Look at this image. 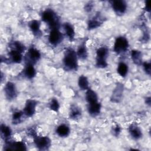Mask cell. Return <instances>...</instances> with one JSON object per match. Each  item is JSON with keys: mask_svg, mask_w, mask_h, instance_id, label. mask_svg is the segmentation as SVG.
Wrapping results in <instances>:
<instances>
[{"mask_svg": "<svg viewBox=\"0 0 151 151\" xmlns=\"http://www.w3.org/2000/svg\"><path fill=\"white\" fill-rule=\"evenodd\" d=\"M64 39L63 34L60 31L59 29H51L48 35V42L53 46L60 44Z\"/></svg>", "mask_w": 151, "mask_h": 151, "instance_id": "ba28073f", "label": "cell"}, {"mask_svg": "<svg viewBox=\"0 0 151 151\" xmlns=\"http://www.w3.org/2000/svg\"><path fill=\"white\" fill-rule=\"evenodd\" d=\"M41 19L47 23L49 28L52 29H59L60 19L57 14L52 9H46L41 14Z\"/></svg>", "mask_w": 151, "mask_h": 151, "instance_id": "7a4b0ae2", "label": "cell"}, {"mask_svg": "<svg viewBox=\"0 0 151 151\" xmlns=\"http://www.w3.org/2000/svg\"><path fill=\"white\" fill-rule=\"evenodd\" d=\"M104 21L103 17L98 12L93 18L88 20L87 22L88 29L91 30L93 29H96L100 27Z\"/></svg>", "mask_w": 151, "mask_h": 151, "instance_id": "4fadbf2b", "label": "cell"}, {"mask_svg": "<svg viewBox=\"0 0 151 151\" xmlns=\"http://www.w3.org/2000/svg\"><path fill=\"white\" fill-rule=\"evenodd\" d=\"M63 28L67 38L71 41H73L75 37V30L73 25L70 22H65L63 24Z\"/></svg>", "mask_w": 151, "mask_h": 151, "instance_id": "44dd1931", "label": "cell"}, {"mask_svg": "<svg viewBox=\"0 0 151 151\" xmlns=\"http://www.w3.org/2000/svg\"><path fill=\"white\" fill-rule=\"evenodd\" d=\"M81 113L82 112L80 107L76 105H71L69 111V117L71 119L76 120L80 118Z\"/></svg>", "mask_w": 151, "mask_h": 151, "instance_id": "cb8c5ba5", "label": "cell"}, {"mask_svg": "<svg viewBox=\"0 0 151 151\" xmlns=\"http://www.w3.org/2000/svg\"><path fill=\"white\" fill-rule=\"evenodd\" d=\"M128 132L130 136L134 140L140 139L143 135L140 128L135 123H132L129 126Z\"/></svg>", "mask_w": 151, "mask_h": 151, "instance_id": "e0dca14e", "label": "cell"}, {"mask_svg": "<svg viewBox=\"0 0 151 151\" xmlns=\"http://www.w3.org/2000/svg\"><path fill=\"white\" fill-rule=\"evenodd\" d=\"M93 6H94V4L93 2H91V1L88 2L84 6V10L87 12H90V11H91L92 9L93 8Z\"/></svg>", "mask_w": 151, "mask_h": 151, "instance_id": "d6a6232c", "label": "cell"}, {"mask_svg": "<svg viewBox=\"0 0 151 151\" xmlns=\"http://www.w3.org/2000/svg\"><path fill=\"white\" fill-rule=\"evenodd\" d=\"M64 69L65 71H77L78 69V57L76 51L71 48H67L64 52L63 58Z\"/></svg>", "mask_w": 151, "mask_h": 151, "instance_id": "6da1fadb", "label": "cell"}, {"mask_svg": "<svg viewBox=\"0 0 151 151\" xmlns=\"http://www.w3.org/2000/svg\"><path fill=\"white\" fill-rule=\"evenodd\" d=\"M85 99L87 103H91L98 101V96L97 93L90 88L86 90Z\"/></svg>", "mask_w": 151, "mask_h": 151, "instance_id": "d4e9b609", "label": "cell"}, {"mask_svg": "<svg viewBox=\"0 0 151 151\" xmlns=\"http://www.w3.org/2000/svg\"><path fill=\"white\" fill-rule=\"evenodd\" d=\"M145 103H146V104H147L148 106H150V97H147L145 99Z\"/></svg>", "mask_w": 151, "mask_h": 151, "instance_id": "d590c367", "label": "cell"}, {"mask_svg": "<svg viewBox=\"0 0 151 151\" xmlns=\"http://www.w3.org/2000/svg\"><path fill=\"white\" fill-rule=\"evenodd\" d=\"M24 114L23 111L21 110H15L13 112L12 115V123L14 125L18 124L21 123L24 116Z\"/></svg>", "mask_w": 151, "mask_h": 151, "instance_id": "484cf974", "label": "cell"}, {"mask_svg": "<svg viewBox=\"0 0 151 151\" xmlns=\"http://www.w3.org/2000/svg\"><path fill=\"white\" fill-rule=\"evenodd\" d=\"M56 133L61 137H67L70 133V127L65 124H61L56 129Z\"/></svg>", "mask_w": 151, "mask_h": 151, "instance_id": "7402d4cb", "label": "cell"}, {"mask_svg": "<svg viewBox=\"0 0 151 151\" xmlns=\"http://www.w3.org/2000/svg\"><path fill=\"white\" fill-rule=\"evenodd\" d=\"M37 101L34 99H28L22 110L25 116L31 117L34 116L36 111Z\"/></svg>", "mask_w": 151, "mask_h": 151, "instance_id": "30bf717a", "label": "cell"}, {"mask_svg": "<svg viewBox=\"0 0 151 151\" xmlns=\"http://www.w3.org/2000/svg\"><path fill=\"white\" fill-rule=\"evenodd\" d=\"M37 71L34 65L31 64H26V65L22 71L24 77L27 79L31 80L35 77Z\"/></svg>", "mask_w": 151, "mask_h": 151, "instance_id": "ac0fdd59", "label": "cell"}, {"mask_svg": "<svg viewBox=\"0 0 151 151\" xmlns=\"http://www.w3.org/2000/svg\"><path fill=\"white\" fill-rule=\"evenodd\" d=\"M33 139L35 146L40 150H48L51 145V140L48 136H40L37 135Z\"/></svg>", "mask_w": 151, "mask_h": 151, "instance_id": "8992f818", "label": "cell"}, {"mask_svg": "<svg viewBox=\"0 0 151 151\" xmlns=\"http://www.w3.org/2000/svg\"><path fill=\"white\" fill-rule=\"evenodd\" d=\"M109 48L103 46L99 48L96 51V67L99 68H104L108 65L107 59L109 55Z\"/></svg>", "mask_w": 151, "mask_h": 151, "instance_id": "3957f363", "label": "cell"}, {"mask_svg": "<svg viewBox=\"0 0 151 151\" xmlns=\"http://www.w3.org/2000/svg\"><path fill=\"white\" fill-rule=\"evenodd\" d=\"M111 8L115 14L119 16L123 15L126 11L127 5L126 1L123 0H114L110 2Z\"/></svg>", "mask_w": 151, "mask_h": 151, "instance_id": "52a82bcc", "label": "cell"}, {"mask_svg": "<svg viewBox=\"0 0 151 151\" xmlns=\"http://www.w3.org/2000/svg\"><path fill=\"white\" fill-rule=\"evenodd\" d=\"M0 134L2 139H3L5 142L9 140L12 135V130L11 127L5 124H1Z\"/></svg>", "mask_w": 151, "mask_h": 151, "instance_id": "ffe728a7", "label": "cell"}, {"mask_svg": "<svg viewBox=\"0 0 151 151\" xmlns=\"http://www.w3.org/2000/svg\"><path fill=\"white\" fill-rule=\"evenodd\" d=\"M142 66L143 68L144 71L148 76L150 75V62H143L142 63Z\"/></svg>", "mask_w": 151, "mask_h": 151, "instance_id": "1f68e13d", "label": "cell"}, {"mask_svg": "<svg viewBox=\"0 0 151 151\" xmlns=\"http://www.w3.org/2000/svg\"><path fill=\"white\" fill-rule=\"evenodd\" d=\"M145 10L147 12H150V1H145Z\"/></svg>", "mask_w": 151, "mask_h": 151, "instance_id": "e575fe53", "label": "cell"}, {"mask_svg": "<svg viewBox=\"0 0 151 151\" xmlns=\"http://www.w3.org/2000/svg\"><path fill=\"white\" fill-rule=\"evenodd\" d=\"M60 107V105L58 100L55 98L51 99L49 103V108L50 109V110L55 112H58V111L59 110Z\"/></svg>", "mask_w": 151, "mask_h": 151, "instance_id": "f546056e", "label": "cell"}, {"mask_svg": "<svg viewBox=\"0 0 151 151\" xmlns=\"http://www.w3.org/2000/svg\"><path fill=\"white\" fill-rule=\"evenodd\" d=\"M129 71L128 65L124 62H120L117 65V73L122 77H125Z\"/></svg>", "mask_w": 151, "mask_h": 151, "instance_id": "83f0119b", "label": "cell"}, {"mask_svg": "<svg viewBox=\"0 0 151 151\" xmlns=\"http://www.w3.org/2000/svg\"><path fill=\"white\" fill-rule=\"evenodd\" d=\"M124 91L123 84L122 83H117L116 87L113 91L110 100L113 103H119L123 97Z\"/></svg>", "mask_w": 151, "mask_h": 151, "instance_id": "7c38bea8", "label": "cell"}, {"mask_svg": "<svg viewBox=\"0 0 151 151\" xmlns=\"http://www.w3.org/2000/svg\"><path fill=\"white\" fill-rule=\"evenodd\" d=\"M89 82L86 76L81 75L78 79V86L81 90H87L89 88Z\"/></svg>", "mask_w": 151, "mask_h": 151, "instance_id": "4316f807", "label": "cell"}, {"mask_svg": "<svg viewBox=\"0 0 151 151\" xmlns=\"http://www.w3.org/2000/svg\"><path fill=\"white\" fill-rule=\"evenodd\" d=\"M78 58L81 60H86L88 57V51L86 45V41L82 42L78 47L76 51Z\"/></svg>", "mask_w": 151, "mask_h": 151, "instance_id": "d6986e66", "label": "cell"}, {"mask_svg": "<svg viewBox=\"0 0 151 151\" xmlns=\"http://www.w3.org/2000/svg\"><path fill=\"white\" fill-rule=\"evenodd\" d=\"M5 142L4 149L5 150H27L26 145L22 141L11 142L9 140Z\"/></svg>", "mask_w": 151, "mask_h": 151, "instance_id": "8fae6325", "label": "cell"}, {"mask_svg": "<svg viewBox=\"0 0 151 151\" xmlns=\"http://www.w3.org/2000/svg\"><path fill=\"white\" fill-rule=\"evenodd\" d=\"M10 44L11 47V48H12V49L17 50L22 54L24 52V51H25V46L24 45V44H22L19 41H14L12 42H11Z\"/></svg>", "mask_w": 151, "mask_h": 151, "instance_id": "f1b7e54d", "label": "cell"}, {"mask_svg": "<svg viewBox=\"0 0 151 151\" xmlns=\"http://www.w3.org/2000/svg\"><path fill=\"white\" fill-rule=\"evenodd\" d=\"M8 57L9 58H7V60L9 63L18 64L21 63L23 60L22 54L13 49H11V51L9 52Z\"/></svg>", "mask_w": 151, "mask_h": 151, "instance_id": "2e32d148", "label": "cell"}, {"mask_svg": "<svg viewBox=\"0 0 151 151\" xmlns=\"http://www.w3.org/2000/svg\"><path fill=\"white\" fill-rule=\"evenodd\" d=\"M4 91L6 99L9 101L13 100L17 96L18 92L15 84L11 81H8L5 84Z\"/></svg>", "mask_w": 151, "mask_h": 151, "instance_id": "9c48e42d", "label": "cell"}, {"mask_svg": "<svg viewBox=\"0 0 151 151\" xmlns=\"http://www.w3.org/2000/svg\"><path fill=\"white\" fill-rule=\"evenodd\" d=\"M111 133L113 136L116 137L119 136L121 133V127L117 124L114 125L111 128Z\"/></svg>", "mask_w": 151, "mask_h": 151, "instance_id": "4dcf8cb0", "label": "cell"}, {"mask_svg": "<svg viewBox=\"0 0 151 151\" xmlns=\"http://www.w3.org/2000/svg\"><path fill=\"white\" fill-rule=\"evenodd\" d=\"M129 46L127 39L124 36H119L115 40L113 51L117 54H121L125 53L128 50Z\"/></svg>", "mask_w": 151, "mask_h": 151, "instance_id": "277c9868", "label": "cell"}, {"mask_svg": "<svg viewBox=\"0 0 151 151\" xmlns=\"http://www.w3.org/2000/svg\"><path fill=\"white\" fill-rule=\"evenodd\" d=\"M41 56V52L38 49L34 47H29L25 56L26 64L34 65L40 60Z\"/></svg>", "mask_w": 151, "mask_h": 151, "instance_id": "5b68a950", "label": "cell"}, {"mask_svg": "<svg viewBox=\"0 0 151 151\" xmlns=\"http://www.w3.org/2000/svg\"><path fill=\"white\" fill-rule=\"evenodd\" d=\"M41 22L37 19L31 20L28 23V27L32 34L37 38H40L42 35V32L40 29Z\"/></svg>", "mask_w": 151, "mask_h": 151, "instance_id": "5bb4252c", "label": "cell"}, {"mask_svg": "<svg viewBox=\"0 0 151 151\" xmlns=\"http://www.w3.org/2000/svg\"><path fill=\"white\" fill-rule=\"evenodd\" d=\"M28 135H29V136L32 137V138H34V137H35L37 134V133H36V131L34 130V129L33 128H29L27 130V132Z\"/></svg>", "mask_w": 151, "mask_h": 151, "instance_id": "836d02e7", "label": "cell"}, {"mask_svg": "<svg viewBox=\"0 0 151 151\" xmlns=\"http://www.w3.org/2000/svg\"><path fill=\"white\" fill-rule=\"evenodd\" d=\"M101 104L100 102H94L91 103H88L87 110L88 114L93 117H95L99 115L101 111Z\"/></svg>", "mask_w": 151, "mask_h": 151, "instance_id": "9a60e30c", "label": "cell"}, {"mask_svg": "<svg viewBox=\"0 0 151 151\" xmlns=\"http://www.w3.org/2000/svg\"><path fill=\"white\" fill-rule=\"evenodd\" d=\"M130 57L133 62L136 65H140L142 64V54L141 51L137 50H132L130 52Z\"/></svg>", "mask_w": 151, "mask_h": 151, "instance_id": "603a6c76", "label": "cell"}]
</instances>
